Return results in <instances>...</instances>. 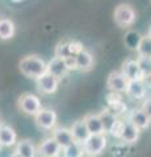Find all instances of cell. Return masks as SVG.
<instances>
[{"label": "cell", "instance_id": "1", "mask_svg": "<svg viewBox=\"0 0 151 157\" xmlns=\"http://www.w3.org/2000/svg\"><path fill=\"white\" fill-rule=\"evenodd\" d=\"M18 68L25 77L37 80L40 76L47 72V63L38 55H26L18 63Z\"/></svg>", "mask_w": 151, "mask_h": 157}, {"label": "cell", "instance_id": "2", "mask_svg": "<svg viewBox=\"0 0 151 157\" xmlns=\"http://www.w3.org/2000/svg\"><path fill=\"white\" fill-rule=\"evenodd\" d=\"M18 109H20L24 114L36 117L40 110L42 109L41 100L38 96L33 94V93H24L18 98Z\"/></svg>", "mask_w": 151, "mask_h": 157}, {"label": "cell", "instance_id": "3", "mask_svg": "<svg viewBox=\"0 0 151 157\" xmlns=\"http://www.w3.org/2000/svg\"><path fill=\"white\" fill-rule=\"evenodd\" d=\"M106 144H108V139L105 134H91L88 139L83 143V148L84 152L96 157L105 151Z\"/></svg>", "mask_w": 151, "mask_h": 157}, {"label": "cell", "instance_id": "4", "mask_svg": "<svg viewBox=\"0 0 151 157\" xmlns=\"http://www.w3.org/2000/svg\"><path fill=\"white\" fill-rule=\"evenodd\" d=\"M114 22L121 28L130 26L135 21V11L129 4H120L114 9Z\"/></svg>", "mask_w": 151, "mask_h": 157}, {"label": "cell", "instance_id": "5", "mask_svg": "<svg viewBox=\"0 0 151 157\" xmlns=\"http://www.w3.org/2000/svg\"><path fill=\"white\" fill-rule=\"evenodd\" d=\"M34 121H36V124L40 127L41 130L53 131L57 127L58 115H57V113L51 109H41L40 113L34 117Z\"/></svg>", "mask_w": 151, "mask_h": 157}, {"label": "cell", "instance_id": "6", "mask_svg": "<svg viewBox=\"0 0 151 157\" xmlns=\"http://www.w3.org/2000/svg\"><path fill=\"white\" fill-rule=\"evenodd\" d=\"M129 78L125 76L122 71H113L109 73L108 78H106V88L112 92L117 93H125L126 88L129 85Z\"/></svg>", "mask_w": 151, "mask_h": 157}, {"label": "cell", "instance_id": "7", "mask_svg": "<svg viewBox=\"0 0 151 157\" xmlns=\"http://www.w3.org/2000/svg\"><path fill=\"white\" fill-rule=\"evenodd\" d=\"M37 88L42 94H54L58 90V86H59V78L55 77L51 73H43L42 76H40L36 80Z\"/></svg>", "mask_w": 151, "mask_h": 157}, {"label": "cell", "instance_id": "8", "mask_svg": "<svg viewBox=\"0 0 151 157\" xmlns=\"http://www.w3.org/2000/svg\"><path fill=\"white\" fill-rule=\"evenodd\" d=\"M121 71L125 73V76L129 80H145V73L141 68L138 59H128L122 64Z\"/></svg>", "mask_w": 151, "mask_h": 157}, {"label": "cell", "instance_id": "9", "mask_svg": "<svg viewBox=\"0 0 151 157\" xmlns=\"http://www.w3.org/2000/svg\"><path fill=\"white\" fill-rule=\"evenodd\" d=\"M47 72L54 75L55 77L59 78V80H62L63 77H66L70 73L65 58H59L55 55H54V58H51L50 60L47 62Z\"/></svg>", "mask_w": 151, "mask_h": 157}, {"label": "cell", "instance_id": "10", "mask_svg": "<svg viewBox=\"0 0 151 157\" xmlns=\"http://www.w3.org/2000/svg\"><path fill=\"white\" fill-rule=\"evenodd\" d=\"M125 94L133 100H145L147 97V86L145 80H130Z\"/></svg>", "mask_w": 151, "mask_h": 157}, {"label": "cell", "instance_id": "11", "mask_svg": "<svg viewBox=\"0 0 151 157\" xmlns=\"http://www.w3.org/2000/svg\"><path fill=\"white\" fill-rule=\"evenodd\" d=\"M62 148L61 145L57 143V140L53 136L47 137L38 145V156L40 157H51L61 155Z\"/></svg>", "mask_w": 151, "mask_h": 157}, {"label": "cell", "instance_id": "12", "mask_svg": "<svg viewBox=\"0 0 151 157\" xmlns=\"http://www.w3.org/2000/svg\"><path fill=\"white\" fill-rule=\"evenodd\" d=\"M141 135V128H138L133 122H130L129 119L124 121V128L122 134H121L120 140L125 144H134L135 141L139 139Z\"/></svg>", "mask_w": 151, "mask_h": 157}, {"label": "cell", "instance_id": "13", "mask_svg": "<svg viewBox=\"0 0 151 157\" xmlns=\"http://www.w3.org/2000/svg\"><path fill=\"white\" fill-rule=\"evenodd\" d=\"M17 144L16 131L7 123H0V145L4 148H9Z\"/></svg>", "mask_w": 151, "mask_h": 157}, {"label": "cell", "instance_id": "14", "mask_svg": "<svg viewBox=\"0 0 151 157\" xmlns=\"http://www.w3.org/2000/svg\"><path fill=\"white\" fill-rule=\"evenodd\" d=\"M51 136L57 140V143L61 145L62 149L75 141L71 130L67 128V127H55V128L51 131Z\"/></svg>", "mask_w": 151, "mask_h": 157}, {"label": "cell", "instance_id": "15", "mask_svg": "<svg viewBox=\"0 0 151 157\" xmlns=\"http://www.w3.org/2000/svg\"><path fill=\"white\" fill-rule=\"evenodd\" d=\"M128 119L141 130H146L151 124V118L146 114L143 109H133L128 114Z\"/></svg>", "mask_w": 151, "mask_h": 157}, {"label": "cell", "instance_id": "16", "mask_svg": "<svg viewBox=\"0 0 151 157\" xmlns=\"http://www.w3.org/2000/svg\"><path fill=\"white\" fill-rule=\"evenodd\" d=\"M70 130L72 132V136H74L75 141H79V143H81V144L84 143L91 135V132L88 130V127H87L84 119L75 121L74 123H72V126L70 127Z\"/></svg>", "mask_w": 151, "mask_h": 157}, {"label": "cell", "instance_id": "17", "mask_svg": "<svg viewBox=\"0 0 151 157\" xmlns=\"http://www.w3.org/2000/svg\"><path fill=\"white\" fill-rule=\"evenodd\" d=\"M14 151L21 157H37L38 156V147H36L34 143L29 139H22L20 141H17L16 149Z\"/></svg>", "mask_w": 151, "mask_h": 157}, {"label": "cell", "instance_id": "18", "mask_svg": "<svg viewBox=\"0 0 151 157\" xmlns=\"http://www.w3.org/2000/svg\"><path fill=\"white\" fill-rule=\"evenodd\" d=\"M83 119H84L91 134H105L103 122H101L99 114H92V113H89V114H85Z\"/></svg>", "mask_w": 151, "mask_h": 157}, {"label": "cell", "instance_id": "19", "mask_svg": "<svg viewBox=\"0 0 151 157\" xmlns=\"http://www.w3.org/2000/svg\"><path fill=\"white\" fill-rule=\"evenodd\" d=\"M16 33V26L11 18L0 17V39L2 41H8L13 38Z\"/></svg>", "mask_w": 151, "mask_h": 157}, {"label": "cell", "instance_id": "20", "mask_svg": "<svg viewBox=\"0 0 151 157\" xmlns=\"http://www.w3.org/2000/svg\"><path fill=\"white\" fill-rule=\"evenodd\" d=\"M76 60H77V68H79V71H89L93 67V63H95L93 55L87 50H83L80 54H77Z\"/></svg>", "mask_w": 151, "mask_h": 157}, {"label": "cell", "instance_id": "21", "mask_svg": "<svg viewBox=\"0 0 151 157\" xmlns=\"http://www.w3.org/2000/svg\"><path fill=\"white\" fill-rule=\"evenodd\" d=\"M99 115H100L101 122H103L105 134H109L110 130H112V127L114 126V123L117 122V119H118V118L114 117L113 114H110V113L106 110V109H104L103 111H100V113H99Z\"/></svg>", "mask_w": 151, "mask_h": 157}, {"label": "cell", "instance_id": "22", "mask_svg": "<svg viewBox=\"0 0 151 157\" xmlns=\"http://www.w3.org/2000/svg\"><path fill=\"white\" fill-rule=\"evenodd\" d=\"M83 152H84L83 144L79 141H74L62 149V157H79Z\"/></svg>", "mask_w": 151, "mask_h": 157}, {"label": "cell", "instance_id": "23", "mask_svg": "<svg viewBox=\"0 0 151 157\" xmlns=\"http://www.w3.org/2000/svg\"><path fill=\"white\" fill-rule=\"evenodd\" d=\"M137 54L138 56H143V58H151V37L149 36H145L141 39L139 45L137 47Z\"/></svg>", "mask_w": 151, "mask_h": 157}, {"label": "cell", "instance_id": "24", "mask_svg": "<svg viewBox=\"0 0 151 157\" xmlns=\"http://www.w3.org/2000/svg\"><path fill=\"white\" fill-rule=\"evenodd\" d=\"M105 109L108 110L110 114H113L114 117L120 118V117H122L126 111H128V106H126L125 102L121 100V101H117V102H113V104L106 105Z\"/></svg>", "mask_w": 151, "mask_h": 157}, {"label": "cell", "instance_id": "25", "mask_svg": "<svg viewBox=\"0 0 151 157\" xmlns=\"http://www.w3.org/2000/svg\"><path fill=\"white\" fill-rule=\"evenodd\" d=\"M141 39H142V36H141L138 32L130 30L126 33V36H125V45L128 46L130 50H137Z\"/></svg>", "mask_w": 151, "mask_h": 157}, {"label": "cell", "instance_id": "26", "mask_svg": "<svg viewBox=\"0 0 151 157\" xmlns=\"http://www.w3.org/2000/svg\"><path fill=\"white\" fill-rule=\"evenodd\" d=\"M55 56L59 58H69L71 55V48H70V41H63L59 42L55 47Z\"/></svg>", "mask_w": 151, "mask_h": 157}, {"label": "cell", "instance_id": "27", "mask_svg": "<svg viewBox=\"0 0 151 157\" xmlns=\"http://www.w3.org/2000/svg\"><path fill=\"white\" fill-rule=\"evenodd\" d=\"M138 62L141 64V68L145 73V76H150L151 75V58H143V56H138Z\"/></svg>", "mask_w": 151, "mask_h": 157}, {"label": "cell", "instance_id": "28", "mask_svg": "<svg viewBox=\"0 0 151 157\" xmlns=\"http://www.w3.org/2000/svg\"><path fill=\"white\" fill-rule=\"evenodd\" d=\"M122 128H124V121H121L120 118L117 119V122L114 123V126L112 127V130L109 132V135H112L113 137H116V139L120 140L121 137V134H122Z\"/></svg>", "mask_w": 151, "mask_h": 157}, {"label": "cell", "instance_id": "29", "mask_svg": "<svg viewBox=\"0 0 151 157\" xmlns=\"http://www.w3.org/2000/svg\"><path fill=\"white\" fill-rule=\"evenodd\" d=\"M121 100H122V93L109 90V93L106 94V105L113 104V102H117V101H121Z\"/></svg>", "mask_w": 151, "mask_h": 157}, {"label": "cell", "instance_id": "30", "mask_svg": "<svg viewBox=\"0 0 151 157\" xmlns=\"http://www.w3.org/2000/svg\"><path fill=\"white\" fill-rule=\"evenodd\" d=\"M65 60H66L67 68H69V71H70V72L79 71V68H77V60H76V56H69V58H65Z\"/></svg>", "mask_w": 151, "mask_h": 157}, {"label": "cell", "instance_id": "31", "mask_svg": "<svg viewBox=\"0 0 151 157\" xmlns=\"http://www.w3.org/2000/svg\"><path fill=\"white\" fill-rule=\"evenodd\" d=\"M142 109L146 111V114L151 118V97H149V98H146V100H145Z\"/></svg>", "mask_w": 151, "mask_h": 157}, {"label": "cell", "instance_id": "32", "mask_svg": "<svg viewBox=\"0 0 151 157\" xmlns=\"http://www.w3.org/2000/svg\"><path fill=\"white\" fill-rule=\"evenodd\" d=\"M79 157H95V156H92V155H89V153H87V152H83V153H81Z\"/></svg>", "mask_w": 151, "mask_h": 157}, {"label": "cell", "instance_id": "33", "mask_svg": "<svg viewBox=\"0 0 151 157\" xmlns=\"http://www.w3.org/2000/svg\"><path fill=\"white\" fill-rule=\"evenodd\" d=\"M9 157H21V156H20V155H18V153H17V152H16V151H14V152H13V153H12L11 156H9Z\"/></svg>", "mask_w": 151, "mask_h": 157}, {"label": "cell", "instance_id": "34", "mask_svg": "<svg viewBox=\"0 0 151 157\" xmlns=\"http://www.w3.org/2000/svg\"><path fill=\"white\" fill-rule=\"evenodd\" d=\"M12 2H14V3H20V2H24V0H12Z\"/></svg>", "mask_w": 151, "mask_h": 157}, {"label": "cell", "instance_id": "35", "mask_svg": "<svg viewBox=\"0 0 151 157\" xmlns=\"http://www.w3.org/2000/svg\"><path fill=\"white\" fill-rule=\"evenodd\" d=\"M149 36L151 37V26H150V29H149Z\"/></svg>", "mask_w": 151, "mask_h": 157}, {"label": "cell", "instance_id": "36", "mask_svg": "<svg viewBox=\"0 0 151 157\" xmlns=\"http://www.w3.org/2000/svg\"><path fill=\"white\" fill-rule=\"evenodd\" d=\"M51 157H62L61 155H58V156H51Z\"/></svg>", "mask_w": 151, "mask_h": 157}, {"label": "cell", "instance_id": "37", "mask_svg": "<svg viewBox=\"0 0 151 157\" xmlns=\"http://www.w3.org/2000/svg\"><path fill=\"white\" fill-rule=\"evenodd\" d=\"M0 148H2V145H0Z\"/></svg>", "mask_w": 151, "mask_h": 157}]
</instances>
